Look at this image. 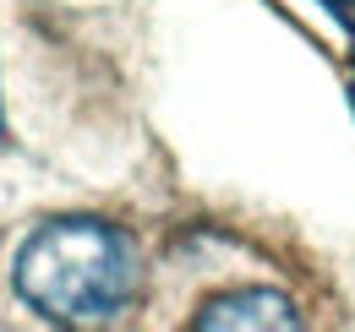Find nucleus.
<instances>
[{
  "label": "nucleus",
  "mask_w": 355,
  "mask_h": 332,
  "mask_svg": "<svg viewBox=\"0 0 355 332\" xmlns=\"http://www.w3.org/2000/svg\"><path fill=\"white\" fill-rule=\"evenodd\" d=\"M11 284L55 327H104L137 294V250L104 218H49L22 240Z\"/></svg>",
  "instance_id": "obj_1"
},
{
  "label": "nucleus",
  "mask_w": 355,
  "mask_h": 332,
  "mask_svg": "<svg viewBox=\"0 0 355 332\" xmlns=\"http://www.w3.org/2000/svg\"><path fill=\"white\" fill-rule=\"evenodd\" d=\"M191 327L202 332H235V327H268V332H284V327H301L295 305L273 289H241V294H224L214 305L197 311Z\"/></svg>",
  "instance_id": "obj_2"
},
{
  "label": "nucleus",
  "mask_w": 355,
  "mask_h": 332,
  "mask_svg": "<svg viewBox=\"0 0 355 332\" xmlns=\"http://www.w3.org/2000/svg\"><path fill=\"white\" fill-rule=\"evenodd\" d=\"M334 11L345 17V28H355V0H334Z\"/></svg>",
  "instance_id": "obj_3"
},
{
  "label": "nucleus",
  "mask_w": 355,
  "mask_h": 332,
  "mask_svg": "<svg viewBox=\"0 0 355 332\" xmlns=\"http://www.w3.org/2000/svg\"><path fill=\"white\" fill-rule=\"evenodd\" d=\"M350 104H355V82H350Z\"/></svg>",
  "instance_id": "obj_4"
}]
</instances>
